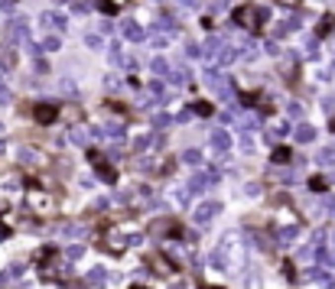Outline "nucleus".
I'll return each instance as SVG.
<instances>
[{"label": "nucleus", "mask_w": 335, "mask_h": 289, "mask_svg": "<svg viewBox=\"0 0 335 289\" xmlns=\"http://www.w3.org/2000/svg\"><path fill=\"white\" fill-rule=\"evenodd\" d=\"M121 36L130 39V42H140V39H147V30H143L133 16H127V20H121Z\"/></svg>", "instance_id": "1"}, {"label": "nucleus", "mask_w": 335, "mask_h": 289, "mask_svg": "<svg viewBox=\"0 0 335 289\" xmlns=\"http://www.w3.org/2000/svg\"><path fill=\"white\" fill-rule=\"evenodd\" d=\"M218 211H221V205H218V202H202L199 208L192 211V218H195V224H209V221L215 218Z\"/></svg>", "instance_id": "2"}, {"label": "nucleus", "mask_w": 335, "mask_h": 289, "mask_svg": "<svg viewBox=\"0 0 335 289\" xmlns=\"http://www.w3.org/2000/svg\"><path fill=\"white\" fill-rule=\"evenodd\" d=\"M209 146L215 149V153H228V149H231V133L228 130H211Z\"/></svg>", "instance_id": "3"}, {"label": "nucleus", "mask_w": 335, "mask_h": 289, "mask_svg": "<svg viewBox=\"0 0 335 289\" xmlns=\"http://www.w3.org/2000/svg\"><path fill=\"white\" fill-rule=\"evenodd\" d=\"M39 26H42V30H49V26H55V30H65V26H69V20H65V13H42L39 16Z\"/></svg>", "instance_id": "4"}, {"label": "nucleus", "mask_w": 335, "mask_h": 289, "mask_svg": "<svg viewBox=\"0 0 335 289\" xmlns=\"http://www.w3.org/2000/svg\"><path fill=\"white\" fill-rule=\"evenodd\" d=\"M218 52H221V36H209L202 42V59H218Z\"/></svg>", "instance_id": "5"}, {"label": "nucleus", "mask_w": 335, "mask_h": 289, "mask_svg": "<svg viewBox=\"0 0 335 289\" xmlns=\"http://www.w3.org/2000/svg\"><path fill=\"white\" fill-rule=\"evenodd\" d=\"M296 234H299V227L296 224H287V227L277 231V241H280V247H290V244L296 241Z\"/></svg>", "instance_id": "6"}, {"label": "nucleus", "mask_w": 335, "mask_h": 289, "mask_svg": "<svg viewBox=\"0 0 335 289\" xmlns=\"http://www.w3.org/2000/svg\"><path fill=\"white\" fill-rule=\"evenodd\" d=\"M36 120L39 124H52L55 120V104H39L36 108Z\"/></svg>", "instance_id": "7"}, {"label": "nucleus", "mask_w": 335, "mask_h": 289, "mask_svg": "<svg viewBox=\"0 0 335 289\" xmlns=\"http://www.w3.org/2000/svg\"><path fill=\"white\" fill-rule=\"evenodd\" d=\"M88 137H91V130H85V127H72L69 130V143H75V146H85Z\"/></svg>", "instance_id": "8"}, {"label": "nucleus", "mask_w": 335, "mask_h": 289, "mask_svg": "<svg viewBox=\"0 0 335 289\" xmlns=\"http://www.w3.org/2000/svg\"><path fill=\"white\" fill-rule=\"evenodd\" d=\"M238 55H241V49H228V46H221V52H218V69H228V65H231Z\"/></svg>", "instance_id": "9"}, {"label": "nucleus", "mask_w": 335, "mask_h": 289, "mask_svg": "<svg viewBox=\"0 0 335 289\" xmlns=\"http://www.w3.org/2000/svg\"><path fill=\"white\" fill-rule=\"evenodd\" d=\"M238 120H241V127H244V130H257V127H260V117L254 114V110H244V114H241Z\"/></svg>", "instance_id": "10"}, {"label": "nucleus", "mask_w": 335, "mask_h": 289, "mask_svg": "<svg viewBox=\"0 0 335 289\" xmlns=\"http://www.w3.org/2000/svg\"><path fill=\"white\" fill-rule=\"evenodd\" d=\"M287 130H290V124H273V127H267V130H264V137H267L270 143H277Z\"/></svg>", "instance_id": "11"}, {"label": "nucleus", "mask_w": 335, "mask_h": 289, "mask_svg": "<svg viewBox=\"0 0 335 289\" xmlns=\"http://www.w3.org/2000/svg\"><path fill=\"white\" fill-rule=\"evenodd\" d=\"M94 176H98V179H101V182H117V172L111 169L108 163H101V166H94Z\"/></svg>", "instance_id": "12"}, {"label": "nucleus", "mask_w": 335, "mask_h": 289, "mask_svg": "<svg viewBox=\"0 0 335 289\" xmlns=\"http://www.w3.org/2000/svg\"><path fill=\"white\" fill-rule=\"evenodd\" d=\"M296 140H299V143H312V140H316V127L299 124V127H296Z\"/></svg>", "instance_id": "13"}, {"label": "nucleus", "mask_w": 335, "mask_h": 289, "mask_svg": "<svg viewBox=\"0 0 335 289\" xmlns=\"http://www.w3.org/2000/svg\"><path fill=\"white\" fill-rule=\"evenodd\" d=\"M150 69H153L156 75H169V62H166L163 55H156V59H150Z\"/></svg>", "instance_id": "14"}, {"label": "nucleus", "mask_w": 335, "mask_h": 289, "mask_svg": "<svg viewBox=\"0 0 335 289\" xmlns=\"http://www.w3.org/2000/svg\"><path fill=\"white\" fill-rule=\"evenodd\" d=\"M108 59H111V65H124V55H121V42H111V49H108Z\"/></svg>", "instance_id": "15"}, {"label": "nucleus", "mask_w": 335, "mask_h": 289, "mask_svg": "<svg viewBox=\"0 0 335 289\" xmlns=\"http://www.w3.org/2000/svg\"><path fill=\"white\" fill-rule=\"evenodd\" d=\"M329 30H335V16L329 13V16H322V23H319V30H316V39H322Z\"/></svg>", "instance_id": "16"}, {"label": "nucleus", "mask_w": 335, "mask_h": 289, "mask_svg": "<svg viewBox=\"0 0 335 289\" xmlns=\"http://www.w3.org/2000/svg\"><path fill=\"white\" fill-rule=\"evenodd\" d=\"M147 91L153 94L156 101H163V98H166V85H163V81H150V85H147Z\"/></svg>", "instance_id": "17"}, {"label": "nucleus", "mask_w": 335, "mask_h": 289, "mask_svg": "<svg viewBox=\"0 0 335 289\" xmlns=\"http://www.w3.org/2000/svg\"><path fill=\"white\" fill-rule=\"evenodd\" d=\"M169 81H172V85H186V81H189V72L186 69H169Z\"/></svg>", "instance_id": "18"}, {"label": "nucleus", "mask_w": 335, "mask_h": 289, "mask_svg": "<svg viewBox=\"0 0 335 289\" xmlns=\"http://www.w3.org/2000/svg\"><path fill=\"white\" fill-rule=\"evenodd\" d=\"M39 49H42V52H55V49H62V39H59V36H46Z\"/></svg>", "instance_id": "19"}, {"label": "nucleus", "mask_w": 335, "mask_h": 289, "mask_svg": "<svg viewBox=\"0 0 335 289\" xmlns=\"http://www.w3.org/2000/svg\"><path fill=\"white\" fill-rule=\"evenodd\" d=\"M101 133H108V137H124V124H117V120H111L108 127H101Z\"/></svg>", "instance_id": "20"}, {"label": "nucleus", "mask_w": 335, "mask_h": 289, "mask_svg": "<svg viewBox=\"0 0 335 289\" xmlns=\"http://www.w3.org/2000/svg\"><path fill=\"white\" fill-rule=\"evenodd\" d=\"M85 46H88V49H101V46H104V39L98 36V33H88V36H85Z\"/></svg>", "instance_id": "21"}, {"label": "nucleus", "mask_w": 335, "mask_h": 289, "mask_svg": "<svg viewBox=\"0 0 335 289\" xmlns=\"http://www.w3.org/2000/svg\"><path fill=\"white\" fill-rule=\"evenodd\" d=\"M192 114H199V117H211V104H209V101H199V104L192 108Z\"/></svg>", "instance_id": "22"}, {"label": "nucleus", "mask_w": 335, "mask_h": 289, "mask_svg": "<svg viewBox=\"0 0 335 289\" xmlns=\"http://www.w3.org/2000/svg\"><path fill=\"white\" fill-rule=\"evenodd\" d=\"M104 276H108V270L104 266H94L91 273H88V283H104Z\"/></svg>", "instance_id": "23"}, {"label": "nucleus", "mask_w": 335, "mask_h": 289, "mask_svg": "<svg viewBox=\"0 0 335 289\" xmlns=\"http://www.w3.org/2000/svg\"><path fill=\"white\" fill-rule=\"evenodd\" d=\"M182 159H186V163H202V149H186V153H182Z\"/></svg>", "instance_id": "24"}, {"label": "nucleus", "mask_w": 335, "mask_h": 289, "mask_svg": "<svg viewBox=\"0 0 335 289\" xmlns=\"http://www.w3.org/2000/svg\"><path fill=\"white\" fill-rule=\"evenodd\" d=\"M82 253H85V247H82V244H75V247L69 244V247H65V257H69V260H78Z\"/></svg>", "instance_id": "25"}, {"label": "nucleus", "mask_w": 335, "mask_h": 289, "mask_svg": "<svg viewBox=\"0 0 335 289\" xmlns=\"http://www.w3.org/2000/svg\"><path fill=\"white\" fill-rule=\"evenodd\" d=\"M104 85H108V91H121V88H124V81L117 78V75H108V78H104Z\"/></svg>", "instance_id": "26"}, {"label": "nucleus", "mask_w": 335, "mask_h": 289, "mask_svg": "<svg viewBox=\"0 0 335 289\" xmlns=\"http://www.w3.org/2000/svg\"><path fill=\"white\" fill-rule=\"evenodd\" d=\"M169 124H172L169 114H153V127H160V130H163V127H169Z\"/></svg>", "instance_id": "27"}, {"label": "nucleus", "mask_w": 335, "mask_h": 289, "mask_svg": "<svg viewBox=\"0 0 335 289\" xmlns=\"http://www.w3.org/2000/svg\"><path fill=\"white\" fill-rule=\"evenodd\" d=\"M319 163L322 166H335V149H322V153H319Z\"/></svg>", "instance_id": "28"}, {"label": "nucleus", "mask_w": 335, "mask_h": 289, "mask_svg": "<svg viewBox=\"0 0 335 289\" xmlns=\"http://www.w3.org/2000/svg\"><path fill=\"white\" fill-rule=\"evenodd\" d=\"M150 42H153V49H166L169 46V36H160V33H156V36H150Z\"/></svg>", "instance_id": "29"}, {"label": "nucleus", "mask_w": 335, "mask_h": 289, "mask_svg": "<svg viewBox=\"0 0 335 289\" xmlns=\"http://www.w3.org/2000/svg\"><path fill=\"white\" fill-rule=\"evenodd\" d=\"M150 140H153V137H137V143H133V149H137V153H143V149H150V146H153V143H150Z\"/></svg>", "instance_id": "30"}, {"label": "nucleus", "mask_w": 335, "mask_h": 289, "mask_svg": "<svg viewBox=\"0 0 335 289\" xmlns=\"http://www.w3.org/2000/svg\"><path fill=\"white\" fill-rule=\"evenodd\" d=\"M186 55L189 59H199V55H202V46H199V42H186Z\"/></svg>", "instance_id": "31"}, {"label": "nucleus", "mask_w": 335, "mask_h": 289, "mask_svg": "<svg viewBox=\"0 0 335 289\" xmlns=\"http://www.w3.org/2000/svg\"><path fill=\"white\" fill-rule=\"evenodd\" d=\"M270 20V10L267 7H257V13H254V23H267Z\"/></svg>", "instance_id": "32"}, {"label": "nucleus", "mask_w": 335, "mask_h": 289, "mask_svg": "<svg viewBox=\"0 0 335 289\" xmlns=\"http://www.w3.org/2000/svg\"><path fill=\"white\" fill-rule=\"evenodd\" d=\"M290 117H293V120H299V117H303V104H296V101H293V104H290Z\"/></svg>", "instance_id": "33"}, {"label": "nucleus", "mask_w": 335, "mask_h": 289, "mask_svg": "<svg viewBox=\"0 0 335 289\" xmlns=\"http://www.w3.org/2000/svg\"><path fill=\"white\" fill-rule=\"evenodd\" d=\"M273 176H277V179H283V182H293V169H277Z\"/></svg>", "instance_id": "34"}, {"label": "nucleus", "mask_w": 335, "mask_h": 289, "mask_svg": "<svg viewBox=\"0 0 335 289\" xmlns=\"http://www.w3.org/2000/svg\"><path fill=\"white\" fill-rule=\"evenodd\" d=\"M189 117H192V110H179L172 120H176V124H189Z\"/></svg>", "instance_id": "35"}, {"label": "nucleus", "mask_w": 335, "mask_h": 289, "mask_svg": "<svg viewBox=\"0 0 335 289\" xmlns=\"http://www.w3.org/2000/svg\"><path fill=\"white\" fill-rule=\"evenodd\" d=\"M287 159H290L287 149H277V153H273V163H287Z\"/></svg>", "instance_id": "36"}, {"label": "nucleus", "mask_w": 335, "mask_h": 289, "mask_svg": "<svg viewBox=\"0 0 335 289\" xmlns=\"http://www.w3.org/2000/svg\"><path fill=\"white\" fill-rule=\"evenodd\" d=\"M20 159H23V163H33V159H36V153H33V149H20Z\"/></svg>", "instance_id": "37"}, {"label": "nucleus", "mask_w": 335, "mask_h": 289, "mask_svg": "<svg viewBox=\"0 0 335 289\" xmlns=\"http://www.w3.org/2000/svg\"><path fill=\"white\" fill-rule=\"evenodd\" d=\"M0 104H10V88L0 85Z\"/></svg>", "instance_id": "38"}, {"label": "nucleus", "mask_w": 335, "mask_h": 289, "mask_svg": "<svg viewBox=\"0 0 335 289\" xmlns=\"http://www.w3.org/2000/svg\"><path fill=\"white\" fill-rule=\"evenodd\" d=\"M241 149H244V153H248V156H251V153H254V140H251V137H244V143H241Z\"/></svg>", "instance_id": "39"}, {"label": "nucleus", "mask_w": 335, "mask_h": 289, "mask_svg": "<svg viewBox=\"0 0 335 289\" xmlns=\"http://www.w3.org/2000/svg\"><path fill=\"white\" fill-rule=\"evenodd\" d=\"M62 91H65V94H75V81H69V78H62Z\"/></svg>", "instance_id": "40"}, {"label": "nucleus", "mask_w": 335, "mask_h": 289, "mask_svg": "<svg viewBox=\"0 0 335 289\" xmlns=\"http://www.w3.org/2000/svg\"><path fill=\"white\" fill-rule=\"evenodd\" d=\"M244 195H251V198H254V195H260V188H257V185H254V182H251V185H248V188H244Z\"/></svg>", "instance_id": "41"}, {"label": "nucleus", "mask_w": 335, "mask_h": 289, "mask_svg": "<svg viewBox=\"0 0 335 289\" xmlns=\"http://www.w3.org/2000/svg\"><path fill=\"white\" fill-rule=\"evenodd\" d=\"M88 10H91L88 3H75V7H72V13H88Z\"/></svg>", "instance_id": "42"}, {"label": "nucleus", "mask_w": 335, "mask_h": 289, "mask_svg": "<svg viewBox=\"0 0 335 289\" xmlns=\"http://www.w3.org/2000/svg\"><path fill=\"white\" fill-rule=\"evenodd\" d=\"M309 185H312V188H316V192H322V188H326V179H312V182H309Z\"/></svg>", "instance_id": "43"}, {"label": "nucleus", "mask_w": 335, "mask_h": 289, "mask_svg": "<svg viewBox=\"0 0 335 289\" xmlns=\"http://www.w3.org/2000/svg\"><path fill=\"white\" fill-rule=\"evenodd\" d=\"M10 234V231H7V227H3V224H0V237H7Z\"/></svg>", "instance_id": "44"}, {"label": "nucleus", "mask_w": 335, "mask_h": 289, "mask_svg": "<svg viewBox=\"0 0 335 289\" xmlns=\"http://www.w3.org/2000/svg\"><path fill=\"white\" fill-rule=\"evenodd\" d=\"M130 289H147V286H130Z\"/></svg>", "instance_id": "45"}, {"label": "nucleus", "mask_w": 335, "mask_h": 289, "mask_svg": "<svg viewBox=\"0 0 335 289\" xmlns=\"http://www.w3.org/2000/svg\"><path fill=\"white\" fill-rule=\"evenodd\" d=\"M329 289H335V283H329Z\"/></svg>", "instance_id": "46"}, {"label": "nucleus", "mask_w": 335, "mask_h": 289, "mask_svg": "<svg viewBox=\"0 0 335 289\" xmlns=\"http://www.w3.org/2000/svg\"><path fill=\"white\" fill-rule=\"evenodd\" d=\"M332 101H335V98H332Z\"/></svg>", "instance_id": "47"}]
</instances>
